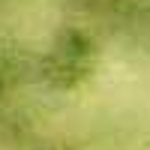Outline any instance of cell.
Instances as JSON below:
<instances>
[{"mask_svg":"<svg viewBox=\"0 0 150 150\" xmlns=\"http://www.w3.org/2000/svg\"><path fill=\"white\" fill-rule=\"evenodd\" d=\"M99 42L90 30L63 24L39 57V81L54 93H75L96 75Z\"/></svg>","mask_w":150,"mask_h":150,"instance_id":"1","label":"cell"},{"mask_svg":"<svg viewBox=\"0 0 150 150\" xmlns=\"http://www.w3.org/2000/svg\"><path fill=\"white\" fill-rule=\"evenodd\" d=\"M3 102H6V72L0 69V108H3Z\"/></svg>","mask_w":150,"mask_h":150,"instance_id":"2","label":"cell"},{"mask_svg":"<svg viewBox=\"0 0 150 150\" xmlns=\"http://www.w3.org/2000/svg\"><path fill=\"white\" fill-rule=\"evenodd\" d=\"M78 6H96V3H102V0H75Z\"/></svg>","mask_w":150,"mask_h":150,"instance_id":"3","label":"cell"},{"mask_svg":"<svg viewBox=\"0 0 150 150\" xmlns=\"http://www.w3.org/2000/svg\"><path fill=\"white\" fill-rule=\"evenodd\" d=\"M36 150H60V147H54V144H42V147H36Z\"/></svg>","mask_w":150,"mask_h":150,"instance_id":"4","label":"cell"},{"mask_svg":"<svg viewBox=\"0 0 150 150\" xmlns=\"http://www.w3.org/2000/svg\"><path fill=\"white\" fill-rule=\"evenodd\" d=\"M0 3H6V0H0Z\"/></svg>","mask_w":150,"mask_h":150,"instance_id":"5","label":"cell"}]
</instances>
